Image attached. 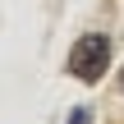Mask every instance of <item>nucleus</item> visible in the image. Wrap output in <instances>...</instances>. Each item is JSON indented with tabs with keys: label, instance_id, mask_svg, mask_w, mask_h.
<instances>
[{
	"label": "nucleus",
	"instance_id": "f257e3e1",
	"mask_svg": "<svg viewBox=\"0 0 124 124\" xmlns=\"http://www.w3.org/2000/svg\"><path fill=\"white\" fill-rule=\"evenodd\" d=\"M110 64V37L106 32H83L69 51V74L83 78V83H97Z\"/></svg>",
	"mask_w": 124,
	"mask_h": 124
},
{
	"label": "nucleus",
	"instance_id": "f03ea898",
	"mask_svg": "<svg viewBox=\"0 0 124 124\" xmlns=\"http://www.w3.org/2000/svg\"><path fill=\"white\" fill-rule=\"evenodd\" d=\"M69 124H92V110H87V106H78V110L69 115Z\"/></svg>",
	"mask_w": 124,
	"mask_h": 124
},
{
	"label": "nucleus",
	"instance_id": "7ed1b4c3",
	"mask_svg": "<svg viewBox=\"0 0 124 124\" xmlns=\"http://www.w3.org/2000/svg\"><path fill=\"white\" fill-rule=\"evenodd\" d=\"M120 92H124V69H120Z\"/></svg>",
	"mask_w": 124,
	"mask_h": 124
}]
</instances>
